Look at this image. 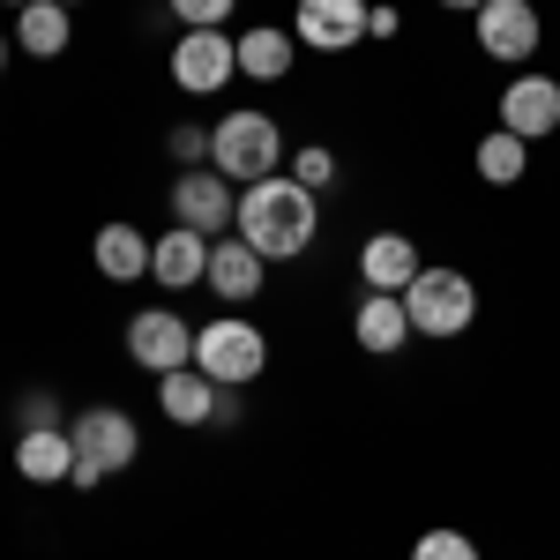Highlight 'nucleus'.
<instances>
[{"mask_svg": "<svg viewBox=\"0 0 560 560\" xmlns=\"http://www.w3.org/2000/svg\"><path fill=\"white\" fill-rule=\"evenodd\" d=\"M292 52H300L292 31H269V23H261V31L240 38V75H255V83H284V75H292Z\"/></svg>", "mask_w": 560, "mask_h": 560, "instance_id": "f3484780", "label": "nucleus"}, {"mask_svg": "<svg viewBox=\"0 0 560 560\" xmlns=\"http://www.w3.org/2000/svg\"><path fill=\"white\" fill-rule=\"evenodd\" d=\"M411 560H478V546L464 530H427V538L411 546Z\"/></svg>", "mask_w": 560, "mask_h": 560, "instance_id": "4be33fe9", "label": "nucleus"}, {"mask_svg": "<svg viewBox=\"0 0 560 560\" xmlns=\"http://www.w3.org/2000/svg\"><path fill=\"white\" fill-rule=\"evenodd\" d=\"M210 165L232 179V187H255V179H269L277 165H284V135H277L269 113L240 105V113H224V120L210 128Z\"/></svg>", "mask_w": 560, "mask_h": 560, "instance_id": "f03ea898", "label": "nucleus"}, {"mask_svg": "<svg viewBox=\"0 0 560 560\" xmlns=\"http://www.w3.org/2000/svg\"><path fill=\"white\" fill-rule=\"evenodd\" d=\"M173 217L179 224H187V232H202V240H210L217 224H232V217H240V195H232V179L217 173H202V165H187V173L173 179Z\"/></svg>", "mask_w": 560, "mask_h": 560, "instance_id": "6e6552de", "label": "nucleus"}, {"mask_svg": "<svg viewBox=\"0 0 560 560\" xmlns=\"http://www.w3.org/2000/svg\"><path fill=\"white\" fill-rule=\"evenodd\" d=\"M210 284L217 300H232V306H247L261 292V255L247 247V240H224V247H210Z\"/></svg>", "mask_w": 560, "mask_h": 560, "instance_id": "dca6fc26", "label": "nucleus"}, {"mask_svg": "<svg viewBox=\"0 0 560 560\" xmlns=\"http://www.w3.org/2000/svg\"><path fill=\"white\" fill-rule=\"evenodd\" d=\"M15 471L31 478V486L75 478V441H68V427H31L23 441H15Z\"/></svg>", "mask_w": 560, "mask_h": 560, "instance_id": "4468645a", "label": "nucleus"}, {"mask_svg": "<svg viewBox=\"0 0 560 560\" xmlns=\"http://www.w3.org/2000/svg\"><path fill=\"white\" fill-rule=\"evenodd\" d=\"M240 75V38H224V31H187L173 45V83L195 90V97H210Z\"/></svg>", "mask_w": 560, "mask_h": 560, "instance_id": "423d86ee", "label": "nucleus"}, {"mask_svg": "<svg viewBox=\"0 0 560 560\" xmlns=\"http://www.w3.org/2000/svg\"><path fill=\"white\" fill-rule=\"evenodd\" d=\"M23 23H15V45L23 52H38V60H52L60 45H68V8L60 0H31V8H15Z\"/></svg>", "mask_w": 560, "mask_h": 560, "instance_id": "aec40b11", "label": "nucleus"}, {"mask_svg": "<svg viewBox=\"0 0 560 560\" xmlns=\"http://www.w3.org/2000/svg\"><path fill=\"white\" fill-rule=\"evenodd\" d=\"M478 45L493 60H530L538 52V8L530 0H486L478 8Z\"/></svg>", "mask_w": 560, "mask_h": 560, "instance_id": "9d476101", "label": "nucleus"}, {"mask_svg": "<svg viewBox=\"0 0 560 560\" xmlns=\"http://www.w3.org/2000/svg\"><path fill=\"white\" fill-rule=\"evenodd\" d=\"M351 337H359L366 351H404V337H411V314H404V300H396V292H374V300L359 306Z\"/></svg>", "mask_w": 560, "mask_h": 560, "instance_id": "a211bd4d", "label": "nucleus"}, {"mask_svg": "<svg viewBox=\"0 0 560 560\" xmlns=\"http://www.w3.org/2000/svg\"><path fill=\"white\" fill-rule=\"evenodd\" d=\"M329 173H337V158H329V150H322V142H314V150H300V158H292V179H300V187H329Z\"/></svg>", "mask_w": 560, "mask_h": 560, "instance_id": "b1692460", "label": "nucleus"}, {"mask_svg": "<svg viewBox=\"0 0 560 560\" xmlns=\"http://www.w3.org/2000/svg\"><path fill=\"white\" fill-rule=\"evenodd\" d=\"M68 441H75V478L68 486H97V478H113V471H128L135 464V448H142V433H135L128 411H113V404H97V411H83L75 427H68Z\"/></svg>", "mask_w": 560, "mask_h": 560, "instance_id": "20e7f679", "label": "nucleus"}, {"mask_svg": "<svg viewBox=\"0 0 560 560\" xmlns=\"http://www.w3.org/2000/svg\"><path fill=\"white\" fill-rule=\"evenodd\" d=\"M128 359L150 366V374H173V366H195V329L179 322L173 306H150L128 322Z\"/></svg>", "mask_w": 560, "mask_h": 560, "instance_id": "0eeeda50", "label": "nucleus"}, {"mask_svg": "<svg viewBox=\"0 0 560 560\" xmlns=\"http://www.w3.org/2000/svg\"><path fill=\"white\" fill-rule=\"evenodd\" d=\"M240 240L255 247L261 261H292L314 247V187H300V179H284V173H269L255 179V187H240Z\"/></svg>", "mask_w": 560, "mask_h": 560, "instance_id": "f257e3e1", "label": "nucleus"}, {"mask_svg": "<svg viewBox=\"0 0 560 560\" xmlns=\"http://www.w3.org/2000/svg\"><path fill=\"white\" fill-rule=\"evenodd\" d=\"M501 128L509 135H553L560 128V83L553 75H516L509 83V97H501Z\"/></svg>", "mask_w": 560, "mask_h": 560, "instance_id": "f8f14e48", "label": "nucleus"}, {"mask_svg": "<svg viewBox=\"0 0 560 560\" xmlns=\"http://www.w3.org/2000/svg\"><path fill=\"white\" fill-rule=\"evenodd\" d=\"M150 277H158L165 292H195V284L210 277V240L187 232V224H173L165 240H150Z\"/></svg>", "mask_w": 560, "mask_h": 560, "instance_id": "9b49d317", "label": "nucleus"}, {"mask_svg": "<svg viewBox=\"0 0 560 560\" xmlns=\"http://www.w3.org/2000/svg\"><path fill=\"white\" fill-rule=\"evenodd\" d=\"M195 366H202L217 388H240V382H255L261 366H269V345H261L255 322L224 314V322H210V329L195 337Z\"/></svg>", "mask_w": 560, "mask_h": 560, "instance_id": "39448f33", "label": "nucleus"}, {"mask_svg": "<svg viewBox=\"0 0 560 560\" xmlns=\"http://www.w3.org/2000/svg\"><path fill=\"white\" fill-rule=\"evenodd\" d=\"M441 8H464V15H478V8H486V0H441Z\"/></svg>", "mask_w": 560, "mask_h": 560, "instance_id": "a878e982", "label": "nucleus"}, {"mask_svg": "<svg viewBox=\"0 0 560 560\" xmlns=\"http://www.w3.org/2000/svg\"><path fill=\"white\" fill-rule=\"evenodd\" d=\"M396 300L411 314V337H464L471 314H478V292H471L464 269H419Z\"/></svg>", "mask_w": 560, "mask_h": 560, "instance_id": "7ed1b4c3", "label": "nucleus"}, {"mask_svg": "<svg viewBox=\"0 0 560 560\" xmlns=\"http://www.w3.org/2000/svg\"><path fill=\"white\" fill-rule=\"evenodd\" d=\"M366 0H300V23H292V38L314 45V52H351V45L366 38Z\"/></svg>", "mask_w": 560, "mask_h": 560, "instance_id": "1a4fd4ad", "label": "nucleus"}, {"mask_svg": "<svg viewBox=\"0 0 560 560\" xmlns=\"http://www.w3.org/2000/svg\"><path fill=\"white\" fill-rule=\"evenodd\" d=\"M523 165H530V150H523V135L493 128L486 142H478V179H493V187H516Z\"/></svg>", "mask_w": 560, "mask_h": 560, "instance_id": "412c9836", "label": "nucleus"}, {"mask_svg": "<svg viewBox=\"0 0 560 560\" xmlns=\"http://www.w3.org/2000/svg\"><path fill=\"white\" fill-rule=\"evenodd\" d=\"M23 419H31V427H60V411H52V396H31V404H23ZM23 427V433H31Z\"/></svg>", "mask_w": 560, "mask_h": 560, "instance_id": "393cba45", "label": "nucleus"}, {"mask_svg": "<svg viewBox=\"0 0 560 560\" xmlns=\"http://www.w3.org/2000/svg\"><path fill=\"white\" fill-rule=\"evenodd\" d=\"M60 8H83V0H60Z\"/></svg>", "mask_w": 560, "mask_h": 560, "instance_id": "cd10ccee", "label": "nucleus"}, {"mask_svg": "<svg viewBox=\"0 0 560 560\" xmlns=\"http://www.w3.org/2000/svg\"><path fill=\"white\" fill-rule=\"evenodd\" d=\"M173 15L187 31H224V15H232V0H173Z\"/></svg>", "mask_w": 560, "mask_h": 560, "instance_id": "5701e85b", "label": "nucleus"}, {"mask_svg": "<svg viewBox=\"0 0 560 560\" xmlns=\"http://www.w3.org/2000/svg\"><path fill=\"white\" fill-rule=\"evenodd\" d=\"M419 269H427V261H419V247H411L404 232H382V240H366V247H359V277H366L374 292H404Z\"/></svg>", "mask_w": 560, "mask_h": 560, "instance_id": "2eb2a0df", "label": "nucleus"}, {"mask_svg": "<svg viewBox=\"0 0 560 560\" xmlns=\"http://www.w3.org/2000/svg\"><path fill=\"white\" fill-rule=\"evenodd\" d=\"M0 68H8V38H0Z\"/></svg>", "mask_w": 560, "mask_h": 560, "instance_id": "bb28decb", "label": "nucleus"}, {"mask_svg": "<svg viewBox=\"0 0 560 560\" xmlns=\"http://www.w3.org/2000/svg\"><path fill=\"white\" fill-rule=\"evenodd\" d=\"M8 8H31V0H8Z\"/></svg>", "mask_w": 560, "mask_h": 560, "instance_id": "c85d7f7f", "label": "nucleus"}, {"mask_svg": "<svg viewBox=\"0 0 560 560\" xmlns=\"http://www.w3.org/2000/svg\"><path fill=\"white\" fill-rule=\"evenodd\" d=\"M90 255H97V269H105V277H113V284H135V277H142V269H150V240H142V232H135V224H105V232H97V247H90Z\"/></svg>", "mask_w": 560, "mask_h": 560, "instance_id": "6ab92c4d", "label": "nucleus"}, {"mask_svg": "<svg viewBox=\"0 0 560 560\" xmlns=\"http://www.w3.org/2000/svg\"><path fill=\"white\" fill-rule=\"evenodd\" d=\"M158 404H165V419L173 427H202V419H217V382L202 374V366H173V374H158Z\"/></svg>", "mask_w": 560, "mask_h": 560, "instance_id": "ddd939ff", "label": "nucleus"}]
</instances>
